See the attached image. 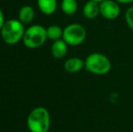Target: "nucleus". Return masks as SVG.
<instances>
[{"label": "nucleus", "instance_id": "8", "mask_svg": "<svg viewBox=\"0 0 133 132\" xmlns=\"http://www.w3.org/2000/svg\"><path fill=\"white\" fill-rule=\"evenodd\" d=\"M64 70L69 73H76L84 68V61L80 57H71L64 62Z\"/></svg>", "mask_w": 133, "mask_h": 132}, {"label": "nucleus", "instance_id": "17", "mask_svg": "<svg viewBox=\"0 0 133 132\" xmlns=\"http://www.w3.org/2000/svg\"><path fill=\"white\" fill-rule=\"evenodd\" d=\"M92 1H95V2H97V3H101V2L104 1V0H92Z\"/></svg>", "mask_w": 133, "mask_h": 132}, {"label": "nucleus", "instance_id": "4", "mask_svg": "<svg viewBox=\"0 0 133 132\" xmlns=\"http://www.w3.org/2000/svg\"><path fill=\"white\" fill-rule=\"evenodd\" d=\"M46 39H47L46 28L40 25H34L29 26L25 31L22 41L25 47L35 49L44 45Z\"/></svg>", "mask_w": 133, "mask_h": 132}, {"label": "nucleus", "instance_id": "13", "mask_svg": "<svg viewBox=\"0 0 133 132\" xmlns=\"http://www.w3.org/2000/svg\"><path fill=\"white\" fill-rule=\"evenodd\" d=\"M63 29L60 25H50L46 28V34H47V39H50L52 41H57L60 39H63Z\"/></svg>", "mask_w": 133, "mask_h": 132}, {"label": "nucleus", "instance_id": "15", "mask_svg": "<svg viewBox=\"0 0 133 132\" xmlns=\"http://www.w3.org/2000/svg\"><path fill=\"white\" fill-rule=\"evenodd\" d=\"M5 16H4V13L3 11L1 10V8H0V31H1L2 27H3V25H5Z\"/></svg>", "mask_w": 133, "mask_h": 132}, {"label": "nucleus", "instance_id": "7", "mask_svg": "<svg viewBox=\"0 0 133 132\" xmlns=\"http://www.w3.org/2000/svg\"><path fill=\"white\" fill-rule=\"evenodd\" d=\"M82 15L87 19H95L100 15V3L89 0L82 7Z\"/></svg>", "mask_w": 133, "mask_h": 132}, {"label": "nucleus", "instance_id": "16", "mask_svg": "<svg viewBox=\"0 0 133 132\" xmlns=\"http://www.w3.org/2000/svg\"><path fill=\"white\" fill-rule=\"evenodd\" d=\"M119 4H122V5H129V4L133 3V0H115Z\"/></svg>", "mask_w": 133, "mask_h": 132}, {"label": "nucleus", "instance_id": "1", "mask_svg": "<svg viewBox=\"0 0 133 132\" xmlns=\"http://www.w3.org/2000/svg\"><path fill=\"white\" fill-rule=\"evenodd\" d=\"M26 123L31 132H48L51 125L49 111L44 107L35 108L28 115Z\"/></svg>", "mask_w": 133, "mask_h": 132}, {"label": "nucleus", "instance_id": "9", "mask_svg": "<svg viewBox=\"0 0 133 132\" xmlns=\"http://www.w3.org/2000/svg\"><path fill=\"white\" fill-rule=\"evenodd\" d=\"M67 50H68V44L63 39H60L54 42L51 47V53L54 58L62 59L66 55Z\"/></svg>", "mask_w": 133, "mask_h": 132}, {"label": "nucleus", "instance_id": "12", "mask_svg": "<svg viewBox=\"0 0 133 132\" xmlns=\"http://www.w3.org/2000/svg\"><path fill=\"white\" fill-rule=\"evenodd\" d=\"M62 11L66 16H72L78 10V3L76 0H62Z\"/></svg>", "mask_w": 133, "mask_h": 132}, {"label": "nucleus", "instance_id": "14", "mask_svg": "<svg viewBox=\"0 0 133 132\" xmlns=\"http://www.w3.org/2000/svg\"><path fill=\"white\" fill-rule=\"evenodd\" d=\"M125 21L130 29L133 31V6L129 7L125 13Z\"/></svg>", "mask_w": 133, "mask_h": 132}, {"label": "nucleus", "instance_id": "10", "mask_svg": "<svg viewBox=\"0 0 133 132\" xmlns=\"http://www.w3.org/2000/svg\"><path fill=\"white\" fill-rule=\"evenodd\" d=\"M39 10L45 16H51L57 9V0H37Z\"/></svg>", "mask_w": 133, "mask_h": 132}, {"label": "nucleus", "instance_id": "11", "mask_svg": "<svg viewBox=\"0 0 133 132\" xmlns=\"http://www.w3.org/2000/svg\"><path fill=\"white\" fill-rule=\"evenodd\" d=\"M35 18V10L31 5H24L18 12V20L24 25L31 23Z\"/></svg>", "mask_w": 133, "mask_h": 132}, {"label": "nucleus", "instance_id": "5", "mask_svg": "<svg viewBox=\"0 0 133 132\" xmlns=\"http://www.w3.org/2000/svg\"><path fill=\"white\" fill-rule=\"evenodd\" d=\"M87 32L83 25L71 24L63 29V40L70 46H78L85 41Z\"/></svg>", "mask_w": 133, "mask_h": 132}, {"label": "nucleus", "instance_id": "2", "mask_svg": "<svg viewBox=\"0 0 133 132\" xmlns=\"http://www.w3.org/2000/svg\"><path fill=\"white\" fill-rule=\"evenodd\" d=\"M84 68L94 75H105L111 70V62L103 53H92L86 57Z\"/></svg>", "mask_w": 133, "mask_h": 132}, {"label": "nucleus", "instance_id": "3", "mask_svg": "<svg viewBox=\"0 0 133 132\" xmlns=\"http://www.w3.org/2000/svg\"><path fill=\"white\" fill-rule=\"evenodd\" d=\"M25 26L18 19H10L5 21L1 29V37L6 44L13 45L23 39Z\"/></svg>", "mask_w": 133, "mask_h": 132}, {"label": "nucleus", "instance_id": "6", "mask_svg": "<svg viewBox=\"0 0 133 132\" xmlns=\"http://www.w3.org/2000/svg\"><path fill=\"white\" fill-rule=\"evenodd\" d=\"M100 15L107 20H114L121 15L119 4L115 0H104L100 3Z\"/></svg>", "mask_w": 133, "mask_h": 132}]
</instances>
